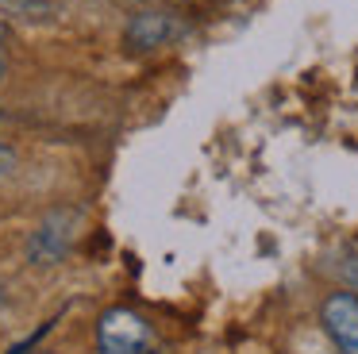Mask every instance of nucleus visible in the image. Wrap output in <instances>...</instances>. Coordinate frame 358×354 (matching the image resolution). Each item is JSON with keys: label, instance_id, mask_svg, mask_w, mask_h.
<instances>
[{"label": "nucleus", "instance_id": "nucleus-1", "mask_svg": "<svg viewBox=\"0 0 358 354\" xmlns=\"http://www.w3.org/2000/svg\"><path fill=\"white\" fill-rule=\"evenodd\" d=\"M96 351L101 354H150L155 351V327L135 308H108L96 320Z\"/></svg>", "mask_w": 358, "mask_h": 354}, {"label": "nucleus", "instance_id": "nucleus-2", "mask_svg": "<svg viewBox=\"0 0 358 354\" xmlns=\"http://www.w3.org/2000/svg\"><path fill=\"white\" fill-rule=\"evenodd\" d=\"M78 220L81 215L73 212V208L50 212L47 220L31 231V239H27V258H31L35 266H58V262L70 254L73 239H78Z\"/></svg>", "mask_w": 358, "mask_h": 354}, {"label": "nucleus", "instance_id": "nucleus-3", "mask_svg": "<svg viewBox=\"0 0 358 354\" xmlns=\"http://www.w3.org/2000/svg\"><path fill=\"white\" fill-rule=\"evenodd\" d=\"M320 323L339 354H358V292H327V300L320 304Z\"/></svg>", "mask_w": 358, "mask_h": 354}, {"label": "nucleus", "instance_id": "nucleus-4", "mask_svg": "<svg viewBox=\"0 0 358 354\" xmlns=\"http://www.w3.org/2000/svg\"><path fill=\"white\" fill-rule=\"evenodd\" d=\"M178 20L166 12H139L127 20L124 27V38L135 46V50H155V46H166L173 35H178Z\"/></svg>", "mask_w": 358, "mask_h": 354}, {"label": "nucleus", "instance_id": "nucleus-5", "mask_svg": "<svg viewBox=\"0 0 358 354\" xmlns=\"http://www.w3.org/2000/svg\"><path fill=\"white\" fill-rule=\"evenodd\" d=\"M343 281L350 285V292H358V243H347L343 246V266H339Z\"/></svg>", "mask_w": 358, "mask_h": 354}, {"label": "nucleus", "instance_id": "nucleus-6", "mask_svg": "<svg viewBox=\"0 0 358 354\" xmlns=\"http://www.w3.org/2000/svg\"><path fill=\"white\" fill-rule=\"evenodd\" d=\"M16 166H20L16 150H12V146H4V143H0V177H8V174H16Z\"/></svg>", "mask_w": 358, "mask_h": 354}, {"label": "nucleus", "instance_id": "nucleus-7", "mask_svg": "<svg viewBox=\"0 0 358 354\" xmlns=\"http://www.w3.org/2000/svg\"><path fill=\"white\" fill-rule=\"evenodd\" d=\"M0 77H4V58H0Z\"/></svg>", "mask_w": 358, "mask_h": 354}, {"label": "nucleus", "instance_id": "nucleus-8", "mask_svg": "<svg viewBox=\"0 0 358 354\" xmlns=\"http://www.w3.org/2000/svg\"><path fill=\"white\" fill-rule=\"evenodd\" d=\"M0 38H4V23H0Z\"/></svg>", "mask_w": 358, "mask_h": 354}]
</instances>
